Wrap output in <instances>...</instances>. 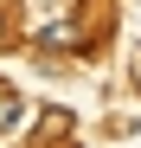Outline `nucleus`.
I'll use <instances>...</instances> for the list:
<instances>
[{
  "label": "nucleus",
  "mask_w": 141,
  "mask_h": 148,
  "mask_svg": "<svg viewBox=\"0 0 141 148\" xmlns=\"http://www.w3.org/2000/svg\"><path fill=\"white\" fill-rule=\"evenodd\" d=\"M19 129H26V97L0 84V135H19Z\"/></svg>",
  "instance_id": "1"
},
{
  "label": "nucleus",
  "mask_w": 141,
  "mask_h": 148,
  "mask_svg": "<svg viewBox=\"0 0 141 148\" xmlns=\"http://www.w3.org/2000/svg\"><path fill=\"white\" fill-rule=\"evenodd\" d=\"M39 45H77V26L70 19H52V26H39Z\"/></svg>",
  "instance_id": "2"
},
{
  "label": "nucleus",
  "mask_w": 141,
  "mask_h": 148,
  "mask_svg": "<svg viewBox=\"0 0 141 148\" xmlns=\"http://www.w3.org/2000/svg\"><path fill=\"white\" fill-rule=\"evenodd\" d=\"M0 45H7V26H0Z\"/></svg>",
  "instance_id": "3"
}]
</instances>
